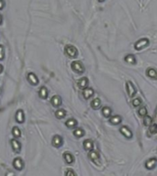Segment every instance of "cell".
<instances>
[{
    "instance_id": "3957f363",
    "label": "cell",
    "mask_w": 157,
    "mask_h": 176,
    "mask_svg": "<svg viewBox=\"0 0 157 176\" xmlns=\"http://www.w3.org/2000/svg\"><path fill=\"white\" fill-rule=\"evenodd\" d=\"M150 44V41L146 38H142L141 39H139V41L134 44V48L136 51H141L143 48L147 47L148 45Z\"/></svg>"
},
{
    "instance_id": "5b68a950",
    "label": "cell",
    "mask_w": 157,
    "mask_h": 176,
    "mask_svg": "<svg viewBox=\"0 0 157 176\" xmlns=\"http://www.w3.org/2000/svg\"><path fill=\"white\" fill-rule=\"evenodd\" d=\"M88 158L92 161L95 164H99V161H100V155L99 153L97 151H91L88 153Z\"/></svg>"
},
{
    "instance_id": "277c9868",
    "label": "cell",
    "mask_w": 157,
    "mask_h": 176,
    "mask_svg": "<svg viewBox=\"0 0 157 176\" xmlns=\"http://www.w3.org/2000/svg\"><path fill=\"white\" fill-rule=\"evenodd\" d=\"M126 90H127V93L130 97H132L136 94V88H135L134 85L130 81L126 82Z\"/></svg>"
},
{
    "instance_id": "4dcf8cb0",
    "label": "cell",
    "mask_w": 157,
    "mask_h": 176,
    "mask_svg": "<svg viewBox=\"0 0 157 176\" xmlns=\"http://www.w3.org/2000/svg\"><path fill=\"white\" fill-rule=\"evenodd\" d=\"M141 104H142V100H141V98H140V97L135 98V99L132 101V105H133L134 107H139V105H141Z\"/></svg>"
},
{
    "instance_id": "9a60e30c",
    "label": "cell",
    "mask_w": 157,
    "mask_h": 176,
    "mask_svg": "<svg viewBox=\"0 0 157 176\" xmlns=\"http://www.w3.org/2000/svg\"><path fill=\"white\" fill-rule=\"evenodd\" d=\"M27 78H28V80H29V82L31 83L32 85H37L38 83H39V79H38V77L35 75V74L33 73H28V76H27Z\"/></svg>"
},
{
    "instance_id": "6da1fadb",
    "label": "cell",
    "mask_w": 157,
    "mask_h": 176,
    "mask_svg": "<svg viewBox=\"0 0 157 176\" xmlns=\"http://www.w3.org/2000/svg\"><path fill=\"white\" fill-rule=\"evenodd\" d=\"M71 68L77 74H82L85 73V67L80 61H75L71 63Z\"/></svg>"
},
{
    "instance_id": "44dd1931",
    "label": "cell",
    "mask_w": 157,
    "mask_h": 176,
    "mask_svg": "<svg viewBox=\"0 0 157 176\" xmlns=\"http://www.w3.org/2000/svg\"><path fill=\"white\" fill-rule=\"evenodd\" d=\"M16 119L19 123H23L25 121L24 112L22 111V110H17V112L16 114Z\"/></svg>"
},
{
    "instance_id": "ba28073f",
    "label": "cell",
    "mask_w": 157,
    "mask_h": 176,
    "mask_svg": "<svg viewBox=\"0 0 157 176\" xmlns=\"http://www.w3.org/2000/svg\"><path fill=\"white\" fill-rule=\"evenodd\" d=\"M63 140L61 136H59V135L53 136V138H52V140H51L52 146L55 147V148H60L63 145Z\"/></svg>"
},
{
    "instance_id": "484cf974",
    "label": "cell",
    "mask_w": 157,
    "mask_h": 176,
    "mask_svg": "<svg viewBox=\"0 0 157 176\" xmlns=\"http://www.w3.org/2000/svg\"><path fill=\"white\" fill-rule=\"evenodd\" d=\"M73 136H75V137H76V138H82L83 136L85 135V131L83 130L82 129H76L73 130Z\"/></svg>"
},
{
    "instance_id": "603a6c76",
    "label": "cell",
    "mask_w": 157,
    "mask_h": 176,
    "mask_svg": "<svg viewBox=\"0 0 157 176\" xmlns=\"http://www.w3.org/2000/svg\"><path fill=\"white\" fill-rule=\"evenodd\" d=\"M65 116H66V111H65L64 109L60 108V109H58V110H56L55 117H57L58 119H62V118L65 117Z\"/></svg>"
},
{
    "instance_id": "30bf717a",
    "label": "cell",
    "mask_w": 157,
    "mask_h": 176,
    "mask_svg": "<svg viewBox=\"0 0 157 176\" xmlns=\"http://www.w3.org/2000/svg\"><path fill=\"white\" fill-rule=\"evenodd\" d=\"M88 78L87 77H83V78H80L79 80H78V83H77V85L78 87L80 88V89H86V88H87V86H88Z\"/></svg>"
},
{
    "instance_id": "d6a6232c",
    "label": "cell",
    "mask_w": 157,
    "mask_h": 176,
    "mask_svg": "<svg viewBox=\"0 0 157 176\" xmlns=\"http://www.w3.org/2000/svg\"><path fill=\"white\" fill-rule=\"evenodd\" d=\"M4 55H5V52H4L3 46L0 45V60H3V59H4Z\"/></svg>"
},
{
    "instance_id": "8fae6325",
    "label": "cell",
    "mask_w": 157,
    "mask_h": 176,
    "mask_svg": "<svg viewBox=\"0 0 157 176\" xmlns=\"http://www.w3.org/2000/svg\"><path fill=\"white\" fill-rule=\"evenodd\" d=\"M94 94H95V91L93 88H91V87H87L86 89L83 90V96H84V98L86 100L89 99L90 97H92Z\"/></svg>"
},
{
    "instance_id": "ac0fdd59",
    "label": "cell",
    "mask_w": 157,
    "mask_h": 176,
    "mask_svg": "<svg viewBox=\"0 0 157 176\" xmlns=\"http://www.w3.org/2000/svg\"><path fill=\"white\" fill-rule=\"evenodd\" d=\"M101 113L104 117L106 118H110L111 114H112V109L110 107H104L101 110Z\"/></svg>"
},
{
    "instance_id": "8992f818",
    "label": "cell",
    "mask_w": 157,
    "mask_h": 176,
    "mask_svg": "<svg viewBox=\"0 0 157 176\" xmlns=\"http://www.w3.org/2000/svg\"><path fill=\"white\" fill-rule=\"evenodd\" d=\"M120 132L124 136L126 139H130L133 137V134H132V130H130L127 126H122L120 129Z\"/></svg>"
},
{
    "instance_id": "7402d4cb",
    "label": "cell",
    "mask_w": 157,
    "mask_h": 176,
    "mask_svg": "<svg viewBox=\"0 0 157 176\" xmlns=\"http://www.w3.org/2000/svg\"><path fill=\"white\" fill-rule=\"evenodd\" d=\"M124 61L130 64H136V58L133 54H128L127 56H125Z\"/></svg>"
},
{
    "instance_id": "2e32d148",
    "label": "cell",
    "mask_w": 157,
    "mask_h": 176,
    "mask_svg": "<svg viewBox=\"0 0 157 176\" xmlns=\"http://www.w3.org/2000/svg\"><path fill=\"white\" fill-rule=\"evenodd\" d=\"M146 74L147 76L150 78L154 79V80H157V70L154 68H148L146 70Z\"/></svg>"
},
{
    "instance_id": "f546056e",
    "label": "cell",
    "mask_w": 157,
    "mask_h": 176,
    "mask_svg": "<svg viewBox=\"0 0 157 176\" xmlns=\"http://www.w3.org/2000/svg\"><path fill=\"white\" fill-rule=\"evenodd\" d=\"M149 131H150L151 134H157V123L152 124L149 127Z\"/></svg>"
},
{
    "instance_id": "52a82bcc",
    "label": "cell",
    "mask_w": 157,
    "mask_h": 176,
    "mask_svg": "<svg viewBox=\"0 0 157 176\" xmlns=\"http://www.w3.org/2000/svg\"><path fill=\"white\" fill-rule=\"evenodd\" d=\"M156 164H157V159L154 157H152V158H150L149 160H147L145 161L144 166H145V168L147 170H152V169H154V167L156 166Z\"/></svg>"
},
{
    "instance_id": "cb8c5ba5",
    "label": "cell",
    "mask_w": 157,
    "mask_h": 176,
    "mask_svg": "<svg viewBox=\"0 0 157 176\" xmlns=\"http://www.w3.org/2000/svg\"><path fill=\"white\" fill-rule=\"evenodd\" d=\"M39 95H40V97L42 99H46L48 97V90L45 86L41 87L40 91H39Z\"/></svg>"
},
{
    "instance_id": "7a4b0ae2",
    "label": "cell",
    "mask_w": 157,
    "mask_h": 176,
    "mask_svg": "<svg viewBox=\"0 0 157 176\" xmlns=\"http://www.w3.org/2000/svg\"><path fill=\"white\" fill-rule=\"evenodd\" d=\"M64 52L68 57H70V58H72V59H75L78 54L76 48L73 45H69V44L64 47Z\"/></svg>"
},
{
    "instance_id": "7c38bea8",
    "label": "cell",
    "mask_w": 157,
    "mask_h": 176,
    "mask_svg": "<svg viewBox=\"0 0 157 176\" xmlns=\"http://www.w3.org/2000/svg\"><path fill=\"white\" fill-rule=\"evenodd\" d=\"M13 165H14L15 169L17 171H21L24 167V163L20 158H16V159L13 161Z\"/></svg>"
},
{
    "instance_id": "4fadbf2b",
    "label": "cell",
    "mask_w": 157,
    "mask_h": 176,
    "mask_svg": "<svg viewBox=\"0 0 157 176\" xmlns=\"http://www.w3.org/2000/svg\"><path fill=\"white\" fill-rule=\"evenodd\" d=\"M83 144H84V148H85L86 151H93L94 149V142L91 139H85Z\"/></svg>"
},
{
    "instance_id": "d6986e66",
    "label": "cell",
    "mask_w": 157,
    "mask_h": 176,
    "mask_svg": "<svg viewBox=\"0 0 157 176\" xmlns=\"http://www.w3.org/2000/svg\"><path fill=\"white\" fill-rule=\"evenodd\" d=\"M77 124H78V122L77 120L75 119V118H69V119L65 122V126L69 127V129H73V127H75L77 126Z\"/></svg>"
},
{
    "instance_id": "5bb4252c",
    "label": "cell",
    "mask_w": 157,
    "mask_h": 176,
    "mask_svg": "<svg viewBox=\"0 0 157 176\" xmlns=\"http://www.w3.org/2000/svg\"><path fill=\"white\" fill-rule=\"evenodd\" d=\"M63 160H64L65 162H66V163L72 164L73 162V161H75V158H73L72 153H70L68 151H65L63 153Z\"/></svg>"
},
{
    "instance_id": "836d02e7",
    "label": "cell",
    "mask_w": 157,
    "mask_h": 176,
    "mask_svg": "<svg viewBox=\"0 0 157 176\" xmlns=\"http://www.w3.org/2000/svg\"><path fill=\"white\" fill-rule=\"evenodd\" d=\"M6 176H15V174L13 173H8Z\"/></svg>"
},
{
    "instance_id": "8d00e7d4",
    "label": "cell",
    "mask_w": 157,
    "mask_h": 176,
    "mask_svg": "<svg viewBox=\"0 0 157 176\" xmlns=\"http://www.w3.org/2000/svg\"><path fill=\"white\" fill-rule=\"evenodd\" d=\"M98 1H99V2H103V1H104V0H98Z\"/></svg>"
},
{
    "instance_id": "ffe728a7",
    "label": "cell",
    "mask_w": 157,
    "mask_h": 176,
    "mask_svg": "<svg viewBox=\"0 0 157 176\" xmlns=\"http://www.w3.org/2000/svg\"><path fill=\"white\" fill-rule=\"evenodd\" d=\"M11 145H12V148L14 149V151L19 153L21 149V146H20V143L17 141V139H12L11 140Z\"/></svg>"
},
{
    "instance_id": "9c48e42d",
    "label": "cell",
    "mask_w": 157,
    "mask_h": 176,
    "mask_svg": "<svg viewBox=\"0 0 157 176\" xmlns=\"http://www.w3.org/2000/svg\"><path fill=\"white\" fill-rule=\"evenodd\" d=\"M51 104L52 105V107H59L60 105H62V98H61V96L58 95H53L51 98Z\"/></svg>"
},
{
    "instance_id": "d590c367",
    "label": "cell",
    "mask_w": 157,
    "mask_h": 176,
    "mask_svg": "<svg viewBox=\"0 0 157 176\" xmlns=\"http://www.w3.org/2000/svg\"><path fill=\"white\" fill-rule=\"evenodd\" d=\"M155 117H157V108H156V111H155Z\"/></svg>"
},
{
    "instance_id": "1f68e13d",
    "label": "cell",
    "mask_w": 157,
    "mask_h": 176,
    "mask_svg": "<svg viewBox=\"0 0 157 176\" xmlns=\"http://www.w3.org/2000/svg\"><path fill=\"white\" fill-rule=\"evenodd\" d=\"M65 176H76V174L72 169H67L65 171Z\"/></svg>"
},
{
    "instance_id": "e575fe53",
    "label": "cell",
    "mask_w": 157,
    "mask_h": 176,
    "mask_svg": "<svg viewBox=\"0 0 157 176\" xmlns=\"http://www.w3.org/2000/svg\"><path fill=\"white\" fill-rule=\"evenodd\" d=\"M2 71H3V66L0 64V73H2Z\"/></svg>"
},
{
    "instance_id": "4316f807",
    "label": "cell",
    "mask_w": 157,
    "mask_h": 176,
    "mask_svg": "<svg viewBox=\"0 0 157 176\" xmlns=\"http://www.w3.org/2000/svg\"><path fill=\"white\" fill-rule=\"evenodd\" d=\"M152 118L150 117V116H146L143 117V124H144V126L146 127H150L152 125Z\"/></svg>"
},
{
    "instance_id": "83f0119b",
    "label": "cell",
    "mask_w": 157,
    "mask_h": 176,
    "mask_svg": "<svg viewBox=\"0 0 157 176\" xmlns=\"http://www.w3.org/2000/svg\"><path fill=\"white\" fill-rule=\"evenodd\" d=\"M12 135L14 136L15 138H19L21 136V131L17 127H14L12 129Z\"/></svg>"
},
{
    "instance_id": "d4e9b609",
    "label": "cell",
    "mask_w": 157,
    "mask_h": 176,
    "mask_svg": "<svg viewBox=\"0 0 157 176\" xmlns=\"http://www.w3.org/2000/svg\"><path fill=\"white\" fill-rule=\"evenodd\" d=\"M101 105V100L99 98H95L92 102H91V107L93 109H98Z\"/></svg>"
},
{
    "instance_id": "f1b7e54d",
    "label": "cell",
    "mask_w": 157,
    "mask_h": 176,
    "mask_svg": "<svg viewBox=\"0 0 157 176\" xmlns=\"http://www.w3.org/2000/svg\"><path fill=\"white\" fill-rule=\"evenodd\" d=\"M147 108L145 107H141L139 110H138V114H139V116L140 117H144L147 116Z\"/></svg>"
},
{
    "instance_id": "e0dca14e",
    "label": "cell",
    "mask_w": 157,
    "mask_h": 176,
    "mask_svg": "<svg viewBox=\"0 0 157 176\" xmlns=\"http://www.w3.org/2000/svg\"><path fill=\"white\" fill-rule=\"evenodd\" d=\"M121 121H122L121 117L118 116V115L110 117V124H112V125H114V126H117V125L120 124Z\"/></svg>"
}]
</instances>
